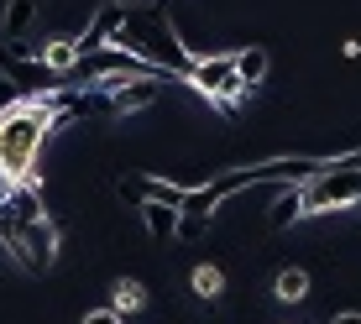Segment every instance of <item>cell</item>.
Here are the masks:
<instances>
[{
  "instance_id": "cell-8",
  "label": "cell",
  "mask_w": 361,
  "mask_h": 324,
  "mask_svg": "<svg viewBox=\"0 0 361 324\" xmlns=\"http://www.w3.org/2000/svg\"><path fill=\"white\" fill-rule=\"evenodd\" d=\"M37 0H6V11H0V32H6V42H21L32 27H37Z\"/></svg>"
},
{
  "instance_id": "cell-15",
  "label": "cell",
  "mask_w": 361,
  "mask_h": 324,
  "mask_svg": "<svg viewBox=\"0 0 361 324\" xmlns=\"http://www.w3.org/2000/svg\"><path fill=\"white\" fill-rule=\"evenodd\" d=\"M189 282H194V298H204V304H220V293H226V272L209 267V261H199Z\"/></svg>"
},
{
  "instance_id": "cell-3",
  "label": "cell",
  "mask_w": 361,
  "mask_h": 324,
  "mask_svg": "<svg viewBox=\"0 0 361 324\" xmlns=\"http://www.w3.org/2000/svg\"><path fill=\"white\" fill-rule=\"evenodd\" d=\"M304 215H330V209H356L361 204V168H351L345 157H325V168L314 178L298 183Z\"/></svg>"
},
{
  "instance_id": "cell-18",
  "label": "cell",
  "mask_w": 361,
  "mask_h": 324,
  "mask_svg": "<svg viewBox=\"0 0 361 324\" xmlns=\"http://www.w3.org/2000/svg\"><path fill=\"white\" fill-rule=\"evenodd\" d=\"M330 324H361V314H356V309H351V314H335Z\"/></svg>"
},
{
  "instance_id": "cell-1",
  "label": "cell",
  "mask_w": 361,
  "mask_h": 324,
  "mask_svg": "<svg viewBox=\"0 0 361 324\" xmlns=\"http://www.w3.org/2000/svg\"><path fill=\"white\" fill-rule=\"evenodd\" d=\"M58 131V110L53 94H21L16 105L0 110V183H21L37 178L42 183V147Z\"/></svg>"
},
{
  "instance_id": "cell-14",
  "label": "cell",
  "mask_w": 361,
  "mask_h": 324,
  "mask_svg": "<svg viewBox=\"0 0 361 324\" xmlns=\"http://www.w3.org/2000/svg\"><path fill=\"white\" fill-rule=\"evenodd\" d=\"M142 304H147V288H142L136 278H121V282H110V309H116L121 319H126V314H136Z\"/></svg>"
},
{
  "instance_id": "cell-6",
  "label": "cell",
  "mask_w": 361,
  "mask_h": 324,
  "mask_svg": "<svg viewBox=\"0 0 361 324\" xmlns=\"http://www.w3.org/2000/svg\"><path fill=\"white\" fill-rule=\"evenodd\" d=\"M0 79H11L21 94H53V89H63V79H58L42 58H16L11 47H0Z\"/></svg>"
},
{
  "instance_id": "cell-13",
  "label": "cell",
  "mask_w": 361,
  "mask_h": 324,
  "mask_svg": "<svg viewBox=\"0 0 361 324\" xmlns=\"http://www.w3.org/2000/svg\"><path fill=\"white\" fill-rule=\"evenodd\" d=\"M272 298H278V304H304L309 298V272L304 267H283L278 282H272Z\"/></svg>"
},
{
  "instance_id": "cell-10",
  "label": "cell",
  "mask_w": 361,
  "mask_h": 324,
  "mask_svg": "<svg viewBox=\"0 0 361 324\" xmlns=\"http://www.w3.org/2000/svg\"><path fill=\"white\" fill-rule=\"evenodd\" d=\"M136 215H142V230L152 235V241H173V230H178V209H173V204H152V199H142Z\"/></svg>"
},
{
  "instance_id": "cell-4",
  "label": "cell",
  "mask_w": 361,
  "mask_h": 324,
  "mask_svg": "<svg viewBox=\"0 0 361 324\" xmlns=\"http://www.w3.org/2000/svg\"><path fill=\"white\" fill-rule=\"evenodd\" d=\"M183 79H189L194 89L209 99V105H220V110H235V105L246 99V84L235 79V58H231V53H204V58H194Z\"/></svg>"
},
{
  "instance_id": "cell-16",
  "label": "cell",
  "mask_w": 361,
  "mask_h": 324,
  "mask_svg": "<svg viewBox=\"0 0 361 324\" xmlns=\"http://www.w3.org/2000/svg\"><path fill=\"white\" fill-rule=\"evenodd\" d=\"M209 225V215H189V209H178V230H173V241H199Z\"/></svg>"
},
{
  "instance_id": "cell-9",
  "label": "cell",
  "mask_w": 361,
  "mask_h": 324,
  "mask_svg": "<svg viewBox=\"0 0 361 324\" xmlns=\"http://www.w3.org/2000/svg\"><path fill=\"white\" fill-rule=\"evenodd\" d=\"M293 220H304V199H298V183H278V199L267 209V230H288Z\"/></svg>"
},
{
  "instance_id": "cell-12",
  "label": "cell",
  "mask_w": 361,
  "mask_h": 324,
  "mask_svg": "<svg viewBox=\"0 0 361 324\" xmlns=\"http://www.w3.org/2000/svg\"><path fill=\"white\" fill-rule=\"evenodd\" d=\"M231 58H235V79H241L246 94H252L257 84L267 79V53H262V47H241V53H231Z\"/></svg>"
},
{
  "instance_id": "cell-5",
  "label": "cell",
  "mask_w": 361,
  "mask_h": 324,
  "mask_svg": "<svg viewBox=\"0 0 361 324\" xmlns=\"http://www.w3.org/2000/svg\"><path fill=\"white\" fill-rule=\"evenodd\" d=\"M168 73H131V79H116L105 89V110L110 116H136V110H152L163 99Z\"/></svg>"
},
{
  "instance_id": "cell-2",
  "label": "cell",
  "mask_w": 361,
  "mask_h": 324,
  "mask_svg": "<svg viewBox=\"0 0 361 324\" xmlns=\"http://www.w3.org/2000/svg\"><path fill=\"white\" fill-rule=\"evenodd\" d=\"M110 47H126V53H136L147 68L168 73V79H183L189 63H194L163 6H126V27H121V37Z\"/></svg>"
},
{
  "instance_id": "cell-11",
  "label": "cell",
  "mask_w": 361,
  "mask_h": 324,
  "mask_svg": "<svg viewBox=\"0 0 361 324\" xmlns=\"http://www.w3.org/2000/svg\"><path fill=\"white\" fill-rule=\"evenodd\" d=\"M42 63L68 84V73L79 68V42H73V37H53V42H42Z\"/></svg>"
},
{
  "instance_id": "cell-17",
  "label": "cell",
  "mask_w": 361,
  "mask_h": 324,
  "mask_svg": "<svg viewBox=\"0 0 361 324\" xmlns=\"http://www.w3.org/2000/svg\"><path fill=\"white\" fill-rule=\"evenodd\" d=\"M84 324H126L116 314V309H90V314H84Z\"/></svg>"
},
{
  "instance_id": "cell-7",
  "label": "cell",
  "mask_w": 361,
  "mask_h": 324,
  "mask_svg": "<svg viewBox=\"0 0 361 324\" xmlns=\"http://www.w3.org/2000/svg\"><path fill=\"white\" fill-rule=\"evenodd\" d=\"M121 27H126V0H105V6H94V16L84 21V32L73 37V42H79V58L110 47V42L121 37Z\"/></svg>"
}]
</instances>
